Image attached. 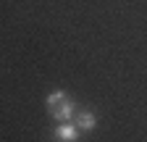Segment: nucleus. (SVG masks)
<instances>
[{"label": "nucleus", "instance_id": "7ed1b4c3", "mask_svg": "<svg viewBox=\"0 0 147 142\" xmlns=\"http://www.w3.org/2000/svg\"><path fill=\"white\" fill-rule=\"evenodd\" d=\"M74 124L79 126V132H92L97 126V116L92 111H76L74 113Z\"/></svg>", "mask_w": 147, "mask_h": 142}, {"label": "nucleus", "instance_id": "f03ea898", "mask_svg": "<svg viewBox=\"0 0 147 142\" xmlns=\"http://www.w3.org/2000/svg\"><path fill=\"white\" fill-rule=\"evenodd\" d=\"M55 139H61V142H74V139H79V126H76L71 118H68V121H61L58 126H55Z\"/></svg>", "mask_w": 147, "mask_h": 142}, {"label": "nucleus", "instance_id": "f257e3e1", "mask_svg": "<svg viewBox=\"0 0 147 142\" xmlns=\"http://www.w3.org/2000/svg\"><path fill=\"white\" fill-rule=\"evenodd\" d=\"M45 105H47V113H50L53 118H58V121H68V118H74V113H76L74 100H71L63 90H53V92L47 95Z\"/></svg>", "mask_w": 147, "mask_h": 142}]
</instances>
